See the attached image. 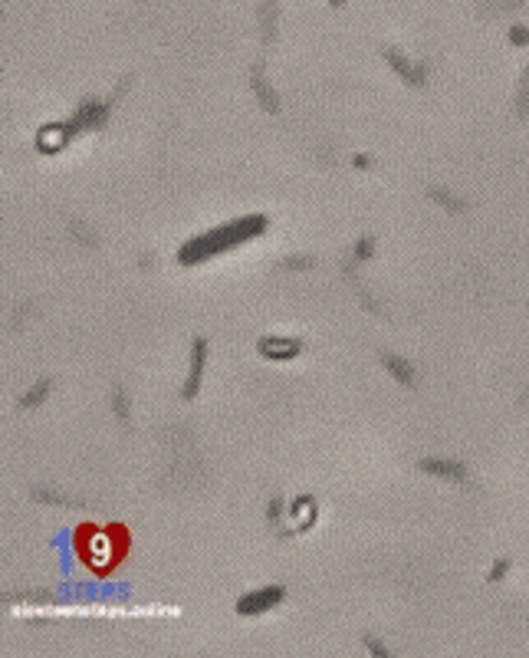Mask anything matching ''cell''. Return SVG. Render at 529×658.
Instances as JSON below:
<instances>
[{
    "instance_id": "obj_1",
    "label": "cell",
    "mask_w": 529,
    "mask_h": 658,
    "mask_svg": "<svg viewBox=\"0 0 529 658\" xmlns=\"http://www.w3.org/2000/svg\"><path fill=\"white\" fill-rule=\"evenodd\" d=\"M267 227H270V218H267V214H244V218L224 220L218 227H207V231L188 237L184 244L177 247V263H181V267H198V263L211 261V257H220V254H227L233 247L250 244V241L263 237Z\"/></svg>"
},
{
    "instance_id": "obj_2",
    "label": "cell",
    "mask_w": 529,
    "mask_h": 658,
    "mask_svg": "<svg viewBox=\"0 0 529 658\" xmlns=\"http://www.w3.org/2000/svg\"><path fill=\"white\" fill-rule=\"evenodd\" d=\"M125 549H128V536H125V530L119 523H112L109 530H89V534H86V543H82L79 556H86V563H89L93 570L106 573V570H112L115 563L122 560Z\"/></svg>"
},
{
    "instance_id": "obj_3",
    "label": "cell",
    "mask_w": 529,
    "mask_h": 658,
    "mask_svg": "<svg viewBox=\"0 0 529 658\" xmlns=\"http://www.w3.org/2000/svg\"><path fill=\"white\" fill-rule=\"evenodd\" d=\"M286 599V590L283 586H276V583H270V586H257V590H250V592H244L240 599H237V616H247V619H253V616H263V612H270V609H276V605Z\"/></svg>"
},
{
    "instance_id": "obj_4",
    "label": "cell",
    "mask_w": 529,
    "mask_h": 658,
    "mask_svg": "<svg viewBox=\"0 0 529 658\" xmlns=\"http://www.w3.org/2000/svg\"><path fill=\"white\" fill-rule=\"evenodd\" d=\"M204 366H207V339L204 336H194L191 339V359H188V379L181 385V398L191 402L198 398L201 392V382H204Z\"/></svg>"
},
{
    "instance_id": "obj_5",
    "label": "cell",
    "mask_w": 529,
    "mask_h": 658,
    "mask_svg": "<svg viewBox=\"0 0 529 658\" xmlns=\"http://www.w3.org/2000/svg\"><path fill=\"white\" fill-rule=\"evenodd\" d=\"M306 349V343L299 336H260L257 339V352L270 362H289Z\"/></svg>"
},
{
    "instance_id": "obj_6",
    "label": "cell",
    "mask_w": 529,
    "mask_h": 658,
    "mask_svg": "<svg viewBox=\"0 0 529 658\" xmlns=\"http://www.w3.org/2000/svg\"><path fill=\"white\" fill-rule=\"evenodd\" d=\"M418 471L431 474V478L450 480V484H467L470 480V467L463 461H454V458H421Z\"/></svg>"
},
{
    "instance_id": "obj_7",
    "label": "cell",
    "mask_w": 529,
    "mask_h": 658,
    "mask_svg": "<svg viewBox=\"0 0 529 658\" xmlns=\"http://www.w3.org/2000/svg\"><path fill=\"white\" fill-rule=\"evenodd\" d=\"M381 56H385V63H388L407 86H424V82H427V63H411V59H407L401 50H394V46H385Z\"/></svg>"
},
{
    "instance_id": "obj_8",
    "label": "cell",
    "mask_w": 529,
    "mask_h": 658,
    "mask_svg": "<svg viewBox=\"0 0 529 658\" xmlns=\"http://www.w3.org/2000/svg\"><path fill=\"white\" fill-rule=\"evenodd\" d=\"M250 89H253V96H257V102L263 106L267 112H280V93L273 89V82L267 79V69H263V63H257V66L250 69Z\"/></svg>"
},
{
    "instance_id": "obj_9",
    "label": "cell",
    "mask_w": 529,
    "mask_h": 658,
    "mask_svg": "<svg viewBox=\"0 0 529 658\" xmlns=\"http://www.w3.org/2000/svg\"><path fill=\"white\" fill-rule=\"evenodd\" d=\"M381 366L388 369V375H392L398 385H418V369L407 362L405 356H398V352H381Z\"/></svg>"
},
{
    "instance_id": "obj_10",
    "label": "cell",
    "mask_w": 529,
    "mask_h": 658,
    "mask_svg": "<svg viewBox=\"0 0 529 658\" xmlns=\"http://www.w3.org/2000/svg\"><path fill=\"white\" fill-rule=\"evenodd\" d=\"M257 24H260V37L263 43L276 40V24H280V0H260L257 3Z\"/></svg>"
},
{
    "instance_id": "obj_11",
    "label": "cell",
    "mask_w": 529,
    "mask_h": 658,
    "mask_svg": "<svg viewBox=\"0 0 529 658\" xmlns=\"http://www.w3.org/2000/svg\"><path fill=\"white\" fill-rule=\"evenodd\" d=\"M50 395H53V379H40V382H33L23 395L17 398V408H20V411L37 408V405H43Z\"/></svg>"
},
{
    "instance_id": "obj_12",
    "label": "cell",
    "mask_w": 529,
    "mask_h": 658,
    "mask_svg": "<svg viewBox=\"0 0 529 658\" xmlns=\"http://www.w3.org/2000/svg\"><path fill=\"white\" fill-rule=\"evenodd\" d=\"M427 198H431L434 205H441L444 211H450V214H463V211H467V201H463L461 194L448 191V188H441V185H431V188H427Z\"/></svg>"
},
{
    "instance_id": "obj_13",
    "label": "cell",
    "mask_w": 529,
    "mask_h": 658,
    "mask_svg": "<svg viewBox=\"0 0 529 658\" xmlns=\"http://www.w3.org/2000/svg\"><path fill=\"white\" fill-rule=\"evenodd\" d=\"M316 500L312 497H296L293 500V507H289V517L296 520V530H309L312 523H316Z\"/></svg>"
},
{
    "instance_id": "obj_14",
    "label": "cell",
    "mask_w": 529,
    "mask_h": 658,
    "mask_svg": "<svg viewBox=\"0 0 529 658\" xmlns=\"http://www.w3.org/2000/svg\"><path fill=\"white\" fill-rule=\"evenodd\" d=\"M33 497H37L40 504H56V507H79V500H73V497H66L63 491H53V487H46V484L33 487Z\"/></svg>"
},
{
    "instance_id": "obj_15",
    "label": "cell",
    "mask_w": 529,
    "mask_h": 658,
    "mask_svg": "<svg viewBox=\"0 0 529 658\" xmlns=\"http://www.w3.org/2000/svg\"><path fill=\"white\" fill-rule=\"evenodd\" d=\"M112 411H115V418H119L122 425L132 422V402H128L125 385H112Z\"/></svg>"
},
{
    "instance_id": "obj_16",
    "label": "cell",
    "mask_w": 529,
    "mask_h": 658,
    "mask_svg": "<svg viewBox=\"0 0 529 658\" xmlns=\"http://www.w3.org/2000/svg\"><path fill=\"white\" fill-rule=\"evenodd\" d=\"M516 115L529 119V69H523L519 76V89H516Z\"/></svg>"
},
{
    "instance_id": "obj_17",
    "label": "cell",
    "mask_w": 529,
    "mask_h": 658,
    "mask_svg": "<svg viewBox=\"0 0 529 658\" xmlns=\"http://www.w3.org/2000/svg\"><path fill=\"white\" fill-rule=\"evenodd\" d=\"M375 257V237L372 234H365V237H358L352 247V263H365Z\"/></svg>"
},
{
    "instance_id": "obj_18",
    "label": "cell",
    "mask_w": 529,
    "mask_h": 658,
    "mask_svg": "<svg viewBox=\"0 0 529 658\" xmlns=\"http://www.w3.org/2000/svg\"><path fill=\"white\" fill-rule=\"evenodd\" d=\"M69 234H73L79 244H86V247L99 244V241H95V234H93V227H89V224H82V220H69Z\"/></svg>"
},
{
    "instance_id": "obj_19",
    "label": "cell",
    "mask_w": 529,
    "mask_h": 658,
    "mask_svg": "<svg viewBox=\"0 0 529 658\" xmlns=\"http://www.w3.org/2000/svg\"><path fill=\"white\" fill-rule=\"evenodd\" d=\"M312 263L316 261H312L309 254H299V257H283L280 267H283V270H312Z\"/></svg>"
},
{
    "instance_id": "obj_20",
    "label": "cell",
    "mask_w": 529,
    "mask_h": 658,
    "mask_svg": "<svg viewBox=\"0 0 529 658\" xmlns=\"http://www.w3.org/2000/svg\"><path fill=\"white\" fill-rule=\"evenodd\" d=\"M362 642H365V648L372 652V655H381V658H388V655H392V648H388V645L381 642V639H375V635H365Z\"/></svg>"
},
{
    "instance_id": "obj_21",
    "label": "cell",
    "mask_w": 529,
    "mask_h": 658,
    "mask_svg": "<svg viewBox=\"0 0 529 658\" xmlns=\"http://www.w3.org/2000/svg\"><path fill=\"white\" fill-rule=\"evenodd\" d=\"M506 573H510V560H493L487 579H490V583H500V579H506Z\"/></svg>"
},
{
    "instance_id": "obj_22",
    "label": "cell",
    "mask_w": 529,
    "mask_h": 658,
    "mask_svg": "<svg viewBox=\"0 0 529 658\" xmlns=\"http://www.w3.org/2000/svg\"><path fill=\"white\" fill-rule=\"evenodd\" d=\"M510 43H513V46H526V43H529V30L523 27V24L510 27Z\"/></svg>"
},
{
    "instance_id": "obj_23",
    "label": "cell",
    "mask_w": 529,
    "mask_h": 658,
    "mask_svg": "<svg viewBox=\"0 0 529 658\" xmlns=\"http://www.w3.org/2000/svg\"><path fill=\"white\" fill-rule=\"evenodd\" d=\"M280 514H283V500H280V497H273V500H270V520L276 523V520H280Z\"/></svg>"
},
{
    "instance_id": "obj_24",
    "label": "cell",
    "mask_w": 529,
    "mask_h": 658,
    "mask_svg": "<svg viewBox=\"0 0 529 658\" xmlns=\"http://www.w3.org/2000/svg\"><path fill=\"white\" fill-rule=\"evenodd\" d=\"M352 164L355 168H375V158H368V155H352Z\"/></svg>"
},
{
    "instance_id": "obj_25",
    "label": "cell",
    "mask_w": 529,
    "mask_h": 658,
    "mask_svg": "<svg viewBox=\"0 0 529 658\" xmlns=\"http://www.w3.org/2000/svg\"><path fill=\"white\" fill-rule=\"evenodd\" d=\"M329 3H332V7H339V3H342V0H329Z\"/></svg>"
}]
</instances>
